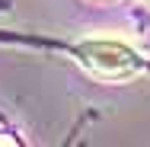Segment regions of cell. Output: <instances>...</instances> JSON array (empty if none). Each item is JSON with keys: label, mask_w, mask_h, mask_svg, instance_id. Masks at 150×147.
Masks as SVG:
<instances>
[{"label": "cell", "mask_w": 150, "mask_h": 147, "mask_svg": "<svg viewBox=\"0 0 150 147\" xmlns=\"http://www.w3.org/2000/svg\"><path fill=\"white\" fill-rule=\"evenodd\" d=\"M77 61L99 80H128L141 70V58L134 48L115 38H90L77 45Z\"/></svg>", "instance_id": "6da1fadb"}]
</instances>
